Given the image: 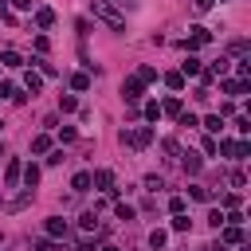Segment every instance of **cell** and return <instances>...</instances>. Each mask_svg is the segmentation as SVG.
Masks as SVG:
<instances>
[{"instance_id":"6da1fadb","label":"cell","mask_w":251,"mask_h":251,"mask_svg":"<svg viewBox=\"0 0 251 251\" xmlns=\"http://www.w3.org/2000/svg\"><path fill=\"white\" fill-rule=\"evenodd\" d=\"M90 12H94V16L110 27V31H126V16H122L110 0H90Z\"/></svg>"},{"instance_id":"7a4b0ae2","label":"cell","mask_w":251,"mask_h":251,"mask_svg":"<svg viewBox=\"0 0 251 251\" xmlns=\"http://www.w3.org/2000/svg\"><path fill=\"white\" fill-rule=\"evenodd\" d=\"M153 141V126H133V129H122V145L129 149H145Z\"/></svg>"},{"instance_id":"3957f363","label":"cell","mask_w":251,"mask_h":251,"mask_svg":"<svg viewBox=\"0 0 251 251\" xmlns=\"http://www.w3.org/2000/svg\"><path fill=\"white\" fill-rule=\"evenodd\" d=\"M141 94H145V82H141V78H126V82H122V98H126V106L141 102Z\"/></svg>"},{"instance_id":"277c9868","label":"cell","mask_w":251,"mask_h":251,"mask_svg":"<svg viewBox=\"0 0 251 251\" xmlns=\"http://www.w3.org/2000/svg\"><path fill=\"white\" fill-rule=\"evenodd\" d=\"M216 231H220V243H224V247H227V243H243V239H247L239 224H220Z\"/></svg>"},{"instance_id":"5b68a950","label":"cell","mask_w":251,"mask_h":251,"mask_svg":"<svg viewBox=\"0 0 251 251\" xmlns=\"http://www.w3.org/2000/svg\"><path fill=\"white\" fill-rule=\"evenodd\" d=\"M220 90H224V94H231V98H243V94L251 90V82H247V78H224V82H220Z\"/></svg>"},{"instance_id":"8992f818","label":"cell","mask_w":251,"mask_h":251,"mask_svg":"<svg viewBox=\"0 0 251 251\" xmlns=\"http://www.w3.org/2000/svg\"><path fill=\"white\" fill-rule=\"evenodd\" d=\"M90 184H94V188H102L106 196H114V192H118V188H114V173H110V169H98V173L90 176Z\"/></svg>"},{"instance_id":"52a82bcc","label":"cell","mask_w":251,"mask_h":251,"mask_svg":"<svg viewBox=\"0 0 251 251\" xmlns=\"http://www.w3.org/2000/svg\"><path fill=\"white\" fill-rule=\"evenodd\" d=\"M204 43H212V31H208V27H192V35L184 39V47H188V51H200Z\"/></svg>"},{"instance_id":"ba28073f","label":"cell","mask_w":251,"mask_h":251,"mask_svg":"<svg viewBox=\"0 0 251 251\" xmlns=\"http://www.w3.org/2000/svg\"><path fill=\"white\" fill-rule=\"evenodd\" d=\"M43 227H47V239H67V231H71L63 216H51V220H47Z\"/></svg>"},{"instance_id":"9c48e42d","label":"cell","mask_w":251,"mask_h":251,"mask_svg":"<svg viewBox=\"0 0 251 251\" xmlns=\"http://www.w3.org/2000/svg\"><path fill=\"white\" fill-rule=\"evenodd\" d=\"M180 157H184V161H180V165H184V173H192V176H196V173H200V165H204V161H200V153H180Z\"/></svg>"},{"instance_id":"30bf717a","label":"cell","mask_w":251,"mask_h":251,"mask_svg":"<svg viewBox=\"0 0 251 251\" xmlns=\"http://www.w3.org/2000/svg\"><path fill=\"white\" fill-rule=\"evenodd\" d=\"M20 176H24V188H35V184H39V165H24Z\"/></svg>"},{"instance_id":"8fae6325","label":"cell","mask_w":251,"mask_h":251,"mask_svg":"<svg viewBox=\"0 0 251 251\" xmlns=\"http://www.w3.org/2000/svg\"><path fill=\"white\" fill-rule=\"evenodd\" d=\"M55 24V12L51 8H35V27H51Z\"/></svg>"},{"instance_id":"7c38bea8","label":"cell","mask_w":251,"mask_h":251,"mask_svg":"<svg viewBox=\"0 0 251 251\" xmlns=\"http://www.w3.org/2000/svg\"><path fill=\"white\" fill-rule=\"evenodd\" d=\"M20 173H24V165L12 157V161H8V169H4V180H8V184H16V180H20Z\"/></svg>"},{"instance_id":"4fadbf2b","label":"cell","mask_w":251,"mask_h":251,"mask_svg":"<svg viewBox=\"0 0 251 251\" xmlns=\"http://www.w3.org/2000/svg\"><path fill=\"white\" fill-rule=\"evenodd\" d=\"M31 196H35V188H24V192H20V196H16L8 208H12V212H20V208H27V204H31Z\"/></svg>"},{"instance_id":"5bb4252c","label":"cell","mask_w":251,"mask_h":251,"mask_svg":"<svg viewBox=\"0 0 251 251\" xmlns=\"http://www.w3.org/2000/svg\"><path fill=\"white\" fill-rule=\"evenodd\" d=\"M78 227H82L86 235H90V231H98V216H94V212H82V216H78Z\"/></svg>"},{"instance_id":"9a60e30c","label":"cell","mask_w":251,"mask_h":251,"mask_svg":"<svg viewBox=\"0 0 251 251\" xmlns=\"http://www.w3.org/2000/svg\"><path fill=\"white\" fill-rule=\"evenodd\" d=\"M24 90H31V94H39V90H43V78L27 71V75H24Z\"/></svg>"},{"instance_id":"2e32d148","label":"cell","mask_w":251,"mask_h":251,"mask_svg":"<svg viewBox=\"0 0 251 251\" xmlns=\"http://www.w3.org/2000/svg\"><path fill=\"white\" fill-rule=\"evenodd\" d=\"M180 110H184V106H180V98H165V102H161V114H169V118H176Z\"/></svg>"},{"instance_id":"e0dca14e","label":"cell","mask_w":251,"mask_h":251,"mask_svg":"<svg viewBox=\"0 0 251 251\" xmlns=\"http://www.w3.org/2000/svg\"><path fill=\"white\" fill-rule=\"evenodd\" d=\"M204 129H208V133L216 137V133L224 129V118H220V114H208V118H204Z\"/></svg>"},{"instance_id":"ac0fdd59","label":"cell","mask_w":251,"mask_h":251,"mask_svg":"<svg viewBox=\"0 0 251 251\" xmlns=\"http://www.w3.org/2000/svg\"><path fill=\"white\" fill-rule=\"evenodd\" d=\"M227 51H231L235 59H243V55L251 51V43H247V39H231V47H227Z\"/></svg>"},{"instance_id":"d6986e66","label":"cell","mask_w":251,"mask_h":251,"mask_svg":"<svg viewBox=\"0 0 251 251\" xmlns=\"http://www.w3.org/2000/svg\"><path fill=\"white\" fill-rule=\"evenodd\" d=\"M71 86H75V90H90V75H86V71L71 75Z\"/></svg>"},{"instance_id":"ffe728a7","label":"cell","mask_w":251,"mask_h":251,"mask_svg":"<svg viewBox=\"0 0 251 251\" xmlns=\"http://www.w3.org/2000/svg\"><path fill=\"white\" fill-rule=\"evenodd\" d=\"M59 110H63V114L78 110V98H75V94H59Z\"/></svg>"},{"instance_id":"44dd1931","label":"cell","mask_w":251,"mask_h":251,"mask_svg":"<svg viewBox=\"0 0 251 251\" xmlns=\"http://www.w3.org/2000/svg\"><path fill=\"white\" fill-rule=\"evenodd\" d=\"M47 149H51V137H47V133L31 137V153H47Z\"/></svg>"},{"instance_id":"7402d4cb","label":"cell","mask_w":251,"mask_h":251,"mask_svg":"<svg viewBox=\"0 0 251 251\" xmlns=\"http://www.w3.org/2000/svg\"><path fill=\"white\" fill-rule=\"evenodd\" d=\"M71 188H75V192H86V188H90V173H75Z\"/></svg>"},{"instance_id":"603a6c76","label":"cell","mask_w":251,"mask_h":251,"mask_svg":"<svg viewBox=\"0 0 251 251\" xmlns=\"http://www.w3.org/2000/svg\"><path fill=\"white\" fill-rule=\"evenodd\" d=\"M188 196H192V200H200V204H208V200H212V192H208L204 184H192V188H188Z\"/></svg>"},{"instance_id":"cb8c5ba5","label":"cell","mask_w":251,"mask_h":251,"mask_svg":"<svg viewBox=\"0 0 251 251\" xmlns=\"http://www.w3.org/2000/svg\"><path fill=\"white\" fill-rule=\"evenodd\" d=\"M188 227H192V220L184 212H173V231H188Z\"/></svg>"},{"instance_id":"d4e9b609","label":"cell","mask_w":251,"mask_h":251,"mask_svg":"<svg viewBox=\"0 0 251 251\" xmlns=\"http://www.w3.org/2000/svg\"><path fill=\"white\" fill-rule=\"evenodd\" d=\"M165 243H169V231H161V227H157V231L149 235V247H153V251H161Z\"/></svg>"},{"instance_id":"484cf974","label":"cell","mask_w":251,"mask_h":251,"mask_svg":"<svg viewBox=\"0 0 251 251\" xmlns=\"http://www.w3.org/2000/svg\"><path fill=\"white\" fill-rule=\"evenodd\" d=\"M0 67H20V55L8 47V51H0Z\"/></svg>"},{"instance_id":"4316f807","label":"cell","mask_w":251,"mask_h":251,"mask_svg":"<svg viewBox=\"0 0 251 251\" xmlns=\"http://www.w3.org/2000/svg\"><path fill=\"white\" fill-rule=\"evenodd\" d=\"M200 71H204V67H200V59H196V55H188V59H184V71H180V75H200Z\"/></svg>"},{"instance_id":"83f0119b","label":"cell","mask_w":251,"mask_h":251,"mask_svg":"<svg viewBox=\"0 0 251 251\" xmlns=\"http://www.w3.org/2000/svg\"><path fill=\"white\" fill-rule=\"evenodd\" d=\"M165 82H169L173 90H184V75H180V71H173V75H165Z\"/></svg>"},{"instance_id":"f1b7e54d","label":"cell","mask_w":251,"mask_h":251,"mask_svg":"<svg viewBox=\"0 0 251 251\" xmlns=\"http://www.w3.org/2000/svg\"><path fill=\"white\" fill-rule=\"evenodd\" d=\"M161 149H165V153H169V161H173V157H180V145H176V141H173V137H165V141H161Z\"/></svg>"},{"instance_id":"f546056e","label":"cell","mask_w":251,"mask_h":251,"mask_svg":"<svg viewBox=\"0 0 251 251\" xmlns=\"http://www.w3.org/2000/svg\"><path fill=\"white\" fill-rule=\"evenodd\" d=\"M114 212H118V220H126V224H129V220H133V216H137V212H133V208H129V204H114Z\"/></svg>"},{"instance_id":"4dcf8cb0","label":"cell","mask_w":251,"mask_h":251,"mask_svg":"<svg viewBox=\"0 0 251 251\" xmlns=\"http://www.w3.org/2000/svg\"><path fill=\"white\" fill-rule=\"evenodd\" d=\"M145 188H149V192H157V188H165V180H161L157 173H149V176H145Z\"/></svg>"},{"instance_id":"1f68e13d","label":"cell","mask_w":251,"mask_h":251,"mask_svg":"<svg viewBox=\"0 0 251 251\" xmlns=\"http://www.w3.org/2000/svg\"><path fill=\"white\" fill-rule=\"evenodd\" d=\"M227 67H231V63H227V59H224V55H220V59H216V63H212V67H208V71H212V75H224V71H227Z\"/></svg>"},{"instance_id":"d6a6232c","label":"cell","mask_w":251,"mask_h":251,"mask_svg":"<svg viewBox=\"0 0 251 251\" xmlns=\"http://www.w3.org/2000/svg\"><path fill=\"white\" fill-rule=\"evenodd\" d=\"M235 71H239V78H247V75H251V59H247V55H243V59H239V63H235Z\"/></svg>"},{"instance_id":"836d02e7","label":"cell","mask_w":251,"mask_h":251,"mask_svg":"<svg viewBox=\"0 0 251 251\" xmlns=\"http://www.w3.org/2000/svg\"><path fill=\"white\" fill-rule=\"evenodd\" d=\"M133 78H141V82H153V78H157V71H153V67H141Z\"/></svg>"},{"instance_id":"e575fe53","label":"cell","mask_w":251,"mask_h":251,"mask_svg":"<svg viewBox=\"0 0 251 251\" xmlns=\"http://www.w3.org/2000/svg\"><path fill=\"white\" fill-rule=\"evenodd\" d=\"M145 118L157 122V118H161V106H157V102H145Z\"/></svg>"},{"instance_id":"d590c367","label":"cell","mask_w":251,"mask_h":251,"mask_svg":"<svg viewBox=\"0 0 251 251\" xmlns=\"http://www.w3.org/2000/svg\"><path fill=\"white\" fill-rule=\"evenodd\" d=\"M243 157H251V145L247 141H235V161H243Z\"/></svg>"},{"instance_id":"8d00e7d4","label":"cell","mask_w":251,"mask_h":251,"mask_svg":"<svg viewBox=\"0 0 251 251\" xmlns=\"http://www.w3.org/2000/svg\"><path fill=\"white\" fill-rule=\"evenodd\" d=\"M224 208L235 212V208H239V192H227V196H224Z\"/></svg>"},{"instance_id":"74e56055","label":"cell","mask_w":251,"mask_h":251,"mask_svg":"<svg viewBox=\"0 0 251 251\" xmlns=\"http://www.w3.org/2000/svg\"><path fill=\"white\" fill-rule=\"evenodd\" d=\"M59 141H75V126H59Z\"/></svg>"},{"instance_id":"f35d334b","label":"cell","mask_w":251,"mask_h":251,"mask_svg":"<svg viewBox=\"0 0 251 251\" xmlns=\"http://www.w3.org/2000/svg\"><path fill=\"white\" fill-rule=\"evenodd\" d=\"M227 180H231V188H243V184H247V176H243V173H239V169H235V173H231V176H227Z\"/></svg>"},{"instance_id":"ab89813d","label":"cell","mask_w":251,"mask_h":251,"mask_svg":"<svg viewBox=\"0 0 251 251\" xmlns=\"http://www.w3.org/2000/svg\"><path fill=\"white\" fill-rule=\"evenodd\" d=\"M208 224H212V227H220V224H224V212H220V208H212V212H208Z\"/></svg>"},{"instance_id":"60d3db41","label":"cell","mask_w":251,"mask_h":251,"mask_svg":"<svg viewBox=\"0 0 251 251\" xmlns=\"http://www.w3.org/2000/svg\"><path fill=\"white\" fill-rule=\"evenodd\" d=\"M47 47H51V39H47V35H35V51H39V55H43V51H47Z\"/></svg>"},{"instance_id":"b9f144b4","label":"cell","mask_w":251,"mask_h":251,"mask_svg":"<svg viewBox=\"0 0 251 251\" xmlns=\"http://www.w3.org/2000/svg\"><path fill=\"white\" fill-rule=\"evenodd\" d=\"M235 129L239 133H251V118H235Z\"/></svg>"},{"instance_id":"7bdbcfd3","label":"cell","mask_w":251,"mask_h":251,"mask_svg":"<svg viewBox=\"0 0 251 251\" xmlns=\"http://www.w3.org/2000/svg\"><path fill=\"white\" fill-rule=\"evenodd\" d=\"M169 212H184V196H173L169 200Z\"/></svg>"},{"instance_id":"ee69618b","label":"cell","mask_w":251,"mask_h":251,"mask_svg":"<svg viewBox=\"0 0 251 251\" xmlns=\"http://www.w3.org/2000/svg\"><path fill=\"white\" fill-rule=\"evenodd\" d=\"M212 4H216V0H192V8H196V12H208Z\"/></svg>"},{"instance_id":"f6af8a7d","label":"cell","mask_w":251,"mask_h":251,"mask_svg":"<svg viewBox=\"0 0 251 251\" xmlns=\"http://www.w3.org/2000/svg\"><path fill=\"white\" fill-rule=\"evenodd\" d=\"M12 8H20V12H27V8H31V0H12Z\"/></svg>"},{"instance_id":"bcb514c9","label":"cell","mask_w":251,"mask_h":251,"mask_svg":"<svg viewBox=\"0 0 251 251\" xmlns=\"http://www.w3.org/2000/svg\"><path fill=\"white\" fill-rule=\"evenodd\" d=\"M78 251H98V247H94V243L86 239V243H78Z\"/></svg>"},{"instance_id":"7dc6e473","label":"cell","mask_w":251,"mask_h":251,"mask_svg":"<svg viewBox=\"0 0 251 251\" xmlns=\"http://www.w3.org/2000/svg\"><path fill=\"white\" fill-rule=\"evenodd\" d=\"M98 251H122V247H114V243H106V247H98Z\"/></svg>"},{"instance_id":"c3c4849f","label":"cell","mask_w":251,"mask_h":251,"mask_svg":"<svg viewBox=\"0 0 251 251\" xmlns=\"http://www.w3.org/2000/svg\"><path fill=\"white\" fill-rule=\"evenodd\" d=\"M200 251H212V247H200Z\"/></svg>"}]
</instances>
